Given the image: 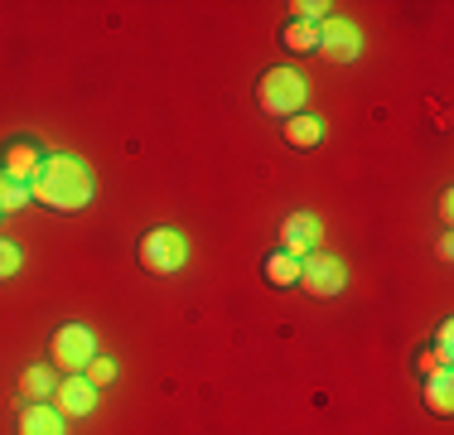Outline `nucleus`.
<instances>
[{"label":"nucleus","instance_id":"39448f33","mask_svg":"<svg viewBox=\"0 0 454 435\" xmlns=\"http://www.w3.org/2000/svg\"><path fill=\"white\" fill-rule=\"evenodd\" d=\"M53 363L63 368V373H82V368L97 358V339H92V329L88 324H63L59 334H53Z\"/></svg>","mask_w":454,"mask_h":435},{"label":"nucleus","instance_id":"f3484780","mask_svg":"<svg viewBox=\"0 0 454 435\" xmlns=\"http://www.w3.org/2000/svg\"><path fill=\"white\" fill-rule=\"evenodd\" d=\"M82 377H88L97 392H102L106 383H116V363H112V358H92V363L82 368Z\"/></svg>","mask_w":454,"mask_h":435},{"label":"nucleus","instance_id":"20e7f679","mask_svg":"<svg viewBox=\"0 0 454 435\" xmlns=\"http://www.w3.org/2000/svg\"><path fill=\"white\" fill-rule=\"evenodd\" d=\"M300 286H305L309 296L329 300V296H339V290L348 286V266H343L339 257H324V252H309L305 261H300Z\"/></svg>","mask_w":454,"mask_h":435},{"label":"nucleus","instance_id":"aec40b11","mask_svg":"<svg viewBox=\"0 0 454 435\" xmlns=\"http://www.w3.org/2000/svg\"><path fill=\"white\" fill-rule=\"evenodd\" d=\"M420 373H426V377L450 373V353H445V348H435V353H420Z\"/></svg>","mask_w":454,"mask_h":435},{"label":"nucleus","instance_id":"0eeeda50","mask_svg":"<svg viewBox=\"0 0 454 435\" xmlns=\"http://www.w3.org/2000/svg\"><path fill=\"white\" fill-rule=\"evenodd\" d=\"M315 53H324L329 63H353V59H358V29L343 25V20H324Z\"/></svg>","mask_w":454,"mask_h":435},{"label":"nucleus","instance_id":"423d86ee","mask_svg":"<svg viewBox=\"0 0 454 435\" xmlns=\"http://www.w3.org/2000/svg\"><path fill=\"white\" fill-rule=\"evenodd\" d=\"M319 237H324V227H319V218H309V213H290L286 223H280V252H290V257H300L305 261L309 252L319 247Z\"/></svg>","mask_w":454,"mask_h":435},{"label":"nucleus","instance_id":"dca6fc26","mask_svg":"<svg viewBox=\"0 0 454 435\" xmlns=\"http://www.w3.org/2000/svg\"><path fill=\"white\" fill-rule=\"evenodd\" d=\"M20 392H25L29 401H44L53 392V373L49 368H25V377H20Z\"/></svg>","mask_w":454,"mask_h":435},{"label":"nucleus","instance_id":"9b49d317","mask_svg":"<svg viewBox=\"0 0 454 435\" xmlns=\"http://www.w3.org/2000/svg\"><path fill=\"white\" fill-rule=\"evenodd\" d=\"M319 136H324V122H319V116H305V112H300V116H290V122H286V140H290L295 150L319 146Z\"/></svg>","mask_w":454,"mask_h":435},{"label":"nucleus","instance_id":"4468645a","mask_svg":"<svg viewBox=\"0 0 454 435\" xmlns=\"http://www.w3.org/2000/svg\"><path fill=\"white\" fill-rule=\"evenodd\" d=\"M29 199H35V194H29V184H25V179H15V174H5V170H0V213H20Z\"/></svg>","mask_w":454,"mask_h":435},{"label":"nucleus","instance_id":"a211bd4d","mask_svg":"<svg viewBox=\"0 0 454 435\" xmlns=\"http://www.w3.org/2000/svg\"><path fill=\"white\" fill-rule=\"evenodd\" d=\"M290 10H295L300 25H324V10H329V5H324V0H295Z\"/></svg>","mask_w":454,"mask_h":435},{"label":"nucleus","instance_id":"7ed1b4c3","mask_svg":"<svg viewBox=\"0 0 454 435\" xmlns=\"http://www.w3.org/2000/svg\"><path fill=\"white\" fill-rule=\"evenodd\" d=\"M184 261H189V242H184V233L175 227H155V233L140 237V266L155 271V276H169V271H179Z\"/></svg>","mask_w":454,"mask_h":435},{"label":"nucleus","instance_id":"f8f14e48","mask_svg":"<svg viewBox=\"0 0 454 435\" xmlns=\"http://www.w3.org/2000/svg\"><path fill=\"white\" fill-rule=\"evenodd\" d=\"M262 271H266V281H271V286H280V290H286V286H300V257H290V252H271Z\"/></svg>","mask_w":454,"mask_h":435},{"label":"nucleus","instance_id":"2eb2a0df","mask_svg":"<svg viewBox=\"0 0 454 435\" xmlns=\"http://www.w3.org/2000/svg\"><path fill=\"white\" fill-rule=\"evenodd\" d=\"M280 39H286L290 53H309V49H319V25H300V20H290Z\"/></svg>","mask_w":454,"mask_h":435},{"label":"nucleus","instance_id":"6ab92c4d","mask_svg":"<svg viewBox=\"0 0 454 435\" xmlns=\"http://www.w3.org/2000/svg\"><path fill=\"white\" fill-rule=\"evenodd\" d=\"M20 271V247L10 237H0V281H10Z\"/></svg>","mask_w":454,"mask_h":435},{"label":"nucleus","instance_id":"f257e3e1","mask_svg":"<svg viewBox=\"0 0 454 435\" xmlns=\"http://www.w3.org/2000/svg\"><path fill=\"white\" fill-rule=\"evenodd\" d=\"M29 194L53 213H78L92 203V174L73 155H49V160H39V174L29 179Z\"/></svg>","mask_w":454,"mask_h":435},{"label":"nucleus","instance_id":"ddd939ff","mask_svg":"<svg viewBox=\"0 0 454 435\" xmlns=\"http://www.w3.org/2000/svg\"><path fill=\"white\" fill-rule=\"evenodd\" d=\"M426 407L435 411V416H450V411H454V383H450V373L426 377Z\"/></svg>","mask_w":454,"mask_h":435},{"label":"nucleus","instance_id":"6e6552de","mask_svg":"<svg viewBox=\"0 0 454 435\" xmlns=\"http://www.w3.org/2000/svg\"><path fill=\"white\" fill-rule=\"evenodd\" d=\"M53 397H59V407H53L59 416H92V407H97V387L82 373H68L53 387Z\"/></svg>","mask_w":454,"mask_h":435},{"label":"nucleus","instance_id":"1a4fd4ad","mask_svg":"<svg viewBox=\"0 0 454 435\" xmlns=\"http://www.w3.org/2000/svg\"><path fill=\"white\" fill-rule=\"evenodd\" d=\"M20 435H63V416L44 401H29L25 411H20Z\"/></svg>","mask_w":454,"mask_h":435},{"label":"nucleus","instance_id":"9d476101","mask_svg":"<svg viewBox=\"0 0 454 435\" xmlns=\"http://www.w3.org/2000/svg\"><path fill=\"white\" fill-rule=\"evenodd\" d=\"M0 170L29 184V179L39 174V146H29V140H15V146L5 150V165H0Z\"/></svg>","mask_w":454,"mask_h":435},{"label":"nucleus","instance_id":"f03ea898","mask_svg":"<svg viewBox=\"0 0 454 435\" xmlns=\"http://www.w3.org/2000/svg\"><path fill=\"white\" fill-rule=\"evenodd\" d=\"M256 102H262V112L271 116H300L309 102V83L300 78L295 68H271L262 83H256Z\"/></svg>","mask_w":454,"mask_h":435}]
</instances>
